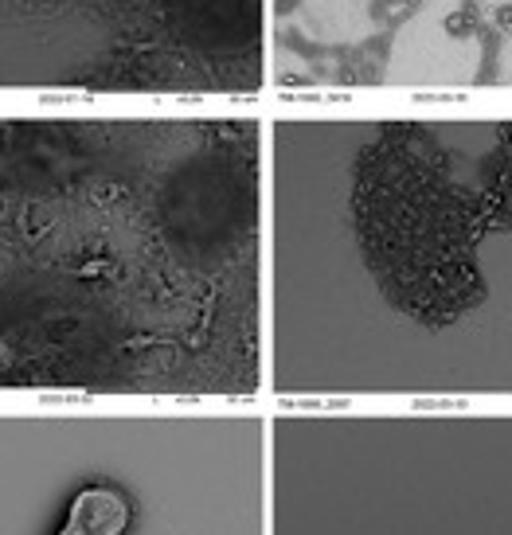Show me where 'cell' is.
<instances>
[{"label":"cell","instance_id":"obj_1","mask_svg":"<svg viewBox=\"0 0 512 535\" xmlns=\"http://www.w3.org/2000/svg\"><path fill=\"white\" fill-rule=\"evenodd\" d=\"M262 121H141L70 196L0 192V398L266 403Z\"/></svg>","mask_w":512,"mask_h":535},{"label":"cell","instance_id":"obj_2","mask_svg":"<svg viewBox=\"0 0 512 535\" xmlns=\"http://www.w3.org/2000/svg\"><path fill=\"white\" fill-rule=\"evenodd\" d=\"M352 145L345 242L375 313L414 340L477 320L512 238V118L372 121Z\"/></svg>","mask_w":512,"mask_h":535},{"label":"cell","instance_id":"obj_3","mask_svg":"<svg viewBox=\"0 0 512 535\" xmlns=\"http://www.w3.org/2000/svg\"><path fill=\"white\" fill-rule=\"evenodd\" d=\"M270 70L325 98H512V0H270Z\"/></svg>","mask_w":512,"mask_h":535}]
</instances>
